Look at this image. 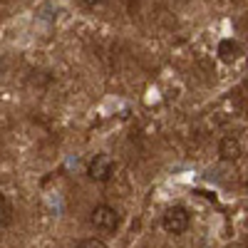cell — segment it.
I'll return each instance as SVG.
<instances>
[{
    "label": "cell",
    "mask_w": 248,
    "mask_h": 248,
    "mask_svg": "<svg viewBox=\"0 0 248 248\" xmlns=\"http://www.w3.org/2000/svg\"><path fill=\"white\" fill-rule=\"evenodd\" d=\"M218 154L223 161H236L241 156V141L231 134H226L221 141H218Z\"/></svg>",
    "instance_id": "5"
},
{
    "label": "cell",
    "mask_w": 248,
    "mask_h": 248,
    "mask_svg": "<svg viewBox=\"0 0 248 248\" xmlns=\"http://www.w3.org/2000/svg\"><path fill=\"white\" fill-rule=\"evenodd\" d=\"M77 248H107V243L102 238H85V241L77 243Z\"/></svg>",
    "instance_id": "7"
},
{
    "label": "cell",
    "mask_w": 248,
    "mask_h": 248,
    "mask_svg": "<svg viewBox=\"0 0 248 248\" xmlns=\"http://www.w3.org/2000/svg\"><path fill=\"white\" fill-rule=\"evenodd\" d=\"M216 52H218V60H221V62L231 65V62H236V60L241 57V45L236 43L233 37H226V40H221V43H218Z\"/></svg>",
    "instance_id": "4"
},
{
    "label": "cell",
    "mask_w": 248,
    "mask_h": 248,
    "mask_svg": "<svg viewBox=\"0 0 248 248\" xmlns=\"http://www.w3.org/2000/svg\"><path fill=\"white\" fill-rule=\"evenodd\" d=\"M90 179L97 181V184H107L114 174V161L109 154H97L92 161H90V169H87Z\"/></svg>",
    "instance_id": "3"
},
{
    "label": "cell",
    "mask_w": 248,
    "mask_h": 248,
    "mask_svg": "<svg viewBox=\"0 0 248 248\" xmlns=\"http://www.w3.org/2000/svg\"><path fill=\"white\" fill-rule=\"evenodd\" d=\"M92 223H94V229H99V231H117L119 229V214H117L114 206L99 203V206H94V211H92Z\"/></svg>",
    "instance_id": "2"
},
{
    "label": "cell",
    "mask_w": 248,
    "mask_h": 248,
    "mask_svg": "<svg viewBox=\"0 0 248 248\" xmlns=\"http://www.w3.org/2000/svg\"><path fill=\"white\" fill-rule=\"evenodd\" d=\"M82 3H85L87 8H97V5H102V3H105V0H82Z\"/></svg>",
    "instance_id": "8"
},
{
    "label": "cell",
    "mask_w": 248,
    "mask_h": 248,
    "mask_svg": "<svg viewBox=\"0 0 248 248\" xmlns=\"http://www.w3.org/2000/svg\"><path fill=\"white\" fill-rule=\"evenodd\" d=\"M191 223V216L189 211L184 209V206H171V209H167V214L161 216V226L167 233H174V236H181L186 229H189Z\"/></svg>",
    "instance_id": "1"
},
{
    "label": "cell",
    "mask_w": 248,
    "mask_h": 248,
    "mask_svg": "<svg viewBox=\"0 0 248 248\" xmlns=\"http://www.w3.org/2000/svg\"><path fill=\"white\" fill-rule=\"evenodd\" d=\"M10 221H13V206H10V201L5 199V194L0 191V229L10 226Z\"/></svg>",
    "instance_id": "6"
}]
</instances>
